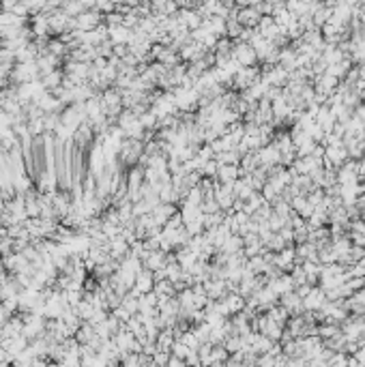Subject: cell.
<instances>
[{"label":"cell","instance_id":"cell-1","mask_svg":"<svg viewBox=\"0 0 365 367\" xmlns=\"http://www.w3.org/2000/svg\"><path fill=\"white\" fill-rule=\"evenodd\" d=\"M232 56L239 61L241 67H251V65H256V61H258V54H256V49L251 47V43H247V41H239V39L234 41Z\"/></svg>","mask_w":365,"mask_h":367},{"label":"cell","instance_id":"cell-2","mask_svg":"<svg viewBox=\"0 0 365 367\" xmlns=\"http://www.w3.org/2000/svg\"><path fill=\"white\" fill-rule=\"evenodd\" d=\"M101 22H103V13H99L97 9H86V11H82L78 18H75V30L86 32V30L97 28Z\"/></svg>","mask_w":365,"mask_h":367},{"label":"cell","instance_id":"cell-3","mask_svg":"<svg viewBox=\"0 0 365 367\" xmlns=\"http://www.w3.org/2000/svg\"><path fill=\"white\" fill-rule=\"evenodd\" d=\"M236 20L241 22L243 28H256L262 20V13L258 11V7H239Z\"/></svg>","mask_w":365,"mask_h":367},{"label":"cell","instance_id":"cell-4","mask_svg":"<svg viewBox=\"0 0 365 367\" xmlns=\"http://www.w3.org/2000/svg\"><path fill=\"white\" fill-rule=\"evenodd\" d=\"M327 303V292L322 288H309V292L303 296V309L318 311Z\"/></svg>","mask_w":365,"mask_h":367},{"label":"cell","instance_id":"cell-5","mask_svg":"<svg viewBox=\"0 0 365 367\" xmlns=\"http://www.w3.org/2000/svg\"><path fill=\"white\" fill-rule=\"evenodd\" d=\"M129 37H131V30L127 26L110 28V41L112 43H129Z\"/></svg>","mask_w":365,"mask_h":367},{"label":"cell","instance_id":"cell-6","mask_svg":"<svg viewBox=\"0 0 365 367\" xmlns=\"http://www.w3.org/2000/svg\"><path fill=\"white\" fill-rule=\"evenodd\" d=\"M9 318H11V316L5 311V307H3V305H0V327H3V324H5L7 320H9Z\"/></svg>","mask_w":365,"mask_h":367},{"label":"cell","instance_id":"cell-7","mask_svg":"<svg viewBox=\"0 0 365 367\" xmlns=\"http://www.w3.org/2000/svg\"><path fill=\"white\" fill-rule=\"evenodd\" d=\"M3 172H5V170H3V166H0V174H3Z\"/></svg>","mask_w":365,"mask_h":367},{"label":"cell","instance_id":"cell-8","mask_svg":"<svg viewBox=\"0 0 365 367\" xmlns=\"http://www.w3.org/2000/svg\"><path fill=\"white\" fill-rule=\"evenodd\" d=\"M0 305H3V296H0Z\"/></svg>","mask_w":365,"mask_h":367}]
</instances>
